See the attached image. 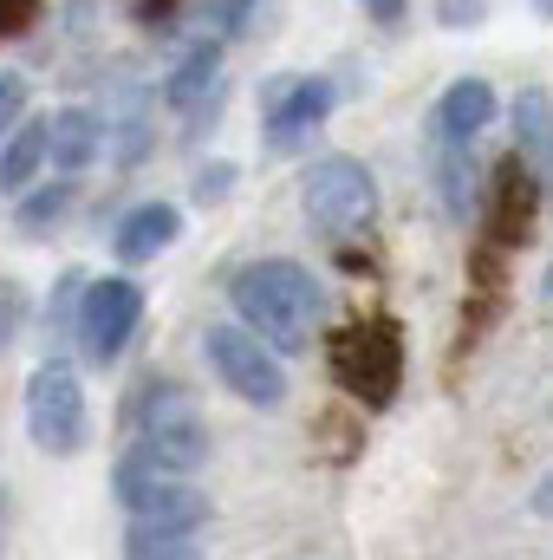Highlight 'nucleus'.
I'll return each mask as SVG.
<instances>
[{"mask_svg": "<svg viewBox=\"0 0 553 560\" xmlns=\"http://www.w3.org/2000/svg\"><path fill=\"white\" fill-rule=\"evenodd\" d=\"M215 79H222V46H215V39H202L196 52H183L176 79H169V105H176V112H196V105L215 92Z\"/></svg>", "mask_w": 553, "mask_h": 560, "instance_id": "obj_12", "label": "nucleus"}, {"mask_svg": "<svg viewBox=\"0 0 553 560\" xmlns=\"http://www.w3.org/2000/svg\"><path fill=\"white\" fill-rule=\"evenodd\" d=\"M156 7H176V0H156Z\"/></svg>", "mask_w": 553, "mask_h": 560, "instance_id": "obj_25", "label": "nucleus"}, {"mask_svg": "<svg viewBox=\"0 0 553 560\" xmlns=\"http://www.w3.org/2000/svg\"><path fill=\"white\" fill-rule=\"evenodd\" d=\"M39 170H46V125H20V131L7 138V150H0V189L20 196Z\"/></svg>", "mask_w": 553, "mask_h": 560, "instance_id": "obj_14", "label": "nucleus"}, {"mask_svg": "<svg viewBox=\"0 0 553 560\" xmlns=\"http://www.w3.org/2000/svg\"><path fill=\"white\" fill-rule=\"evenodd\" d=\"M98 143H105V118H92V112H79V105H66V112L46 118V163H52L59 176H79V170L98 156Z\"/></svg>", "mask_w": 553, "mask_h": 560, "instance_id": "obj_11", "label": "nucleus"}, {"mask_svg": "<svg viewBox=\"0 0 553 560\" xmlns=\"http://www.w3.org/2000/svg\"><path fill=\"white\" fill-rule=\"evenodd\" d=\"M436 138L449 143V150H462L469 138H482L489 125H495V92L482 85V79H456L443 98H436Z\"/></svg>", "mask_w": 553, "mask_h": 560, "instance_id": "obj_9", "label": "nucleus"}, {"mask_svg": "<svg viewBox=\"0 0 553 560\" xmlns=\"http://www.w3.org/2000/svg\"><path fill=\"white\" fill-rule=\"evenodd\" d=\"M143 319V287L125 275H105L85 287V300H79V346H85V359L92 365H111L125 346H131V332H138Z\"/></svg>", "mask_w": 553, "mask_h": 560, "instance_id": "obj_6", "label": "nucleus"}, {"mask_svg": "<svg viewBox=\"0 0 553 560\" xmlns=\"http://www.w3.org/2000/svg\"><path fill=\"white\" fill-rule=\"evenodd\" d=\"M209 365H215V378L235 392V398H248V405H261V411H274L280 398H286V372H280L274 346H261L248 326H209Z\"/></svg>", "mask_w": 553, "mask_h": 560, "instance_id": "obj_4", "label": "nucleus"}, {"mask_svg": "<svg viewBox=\"0 0 553 560\" xmlns=\"http://www.w3.org/2000/svg\"><path fill=\"white\" fill-rule=\"evenodd\" d=\"M20 112H26V79L20 72H0V138H13Z\"/></svg>", "mask_w": 553, "mask_h": 560, "instance_id": "obj_19", "label": "nucleus"}, {"mask_svg": "<svg viewBox=\"0 0 553 560\" xmlns=\"http://www.w3.org/2000/svg\"><path fill=\"white\" fill-rule=\"evenodd\" d=\"M242 7H248V0H215V7H209V20H222V26L235 33V26H242Z\"/></svg>", "mask_w": 553, "mask_h": 560, "instance_id": "obj_21", "label": "nucleus"}, {"mask_svg": "<svg viewBox=\"0 0 553 560\" xmlns=\"http://www.w3.org/2000/svg\"><path fill=\"white\" fill-rule=\"evenodd\" d=\"M326 112H332V85L326 79H293L274 105H268V143L274 150H299V143L326 125Z\"/></svg>", "mask_w": 553, "mask_h": 560, "instance_id": "obj_8", "label": "nucleus"}, {"mask_svg": "<svg viewBox=\"0 0 553 560\" xmlns=\"http://www.w3.org/2000/svg\"><path fill=\"white\" fill-rule=\"evenodd\" d=\"M365 7H372L378 20H398V13H404V0H365Z\"/></svg>", "mask_w": 553, "mask_h": 560, "instance_id": "obj_22", "label": "nucleus"}, {"mask_svg": "<svg viewBox=\"0 0 553 560\" xmlns=\"http://www.w3.org/2000/svg\"><path fill=\"white\" fill-rule=\"evenodd\" d=\"M183 235V215L169 209V202H143L131 209L125 222H118V235H111V255L125 261V268H143V261H156L169 242Z\"/></svg>", "mask_w": 553, "mask_h": 560, "instance_id": "obj_10", "label": "nucleus"}, {"mask_svg": "<svg viewBox=\"0 0 553 560\" xmlns=\"http://www.w3.org/2000/svg\"><path fill=\"white\" fill-rule=\"evenodd\" d=\"M66 196H72V183H52V189L26 196V202H20V229H26V235H39V229H46V222L66 209Z\"/></svg>", "mask_w": 553, "mask_h": 560, "instance_id": "obj_18", "label": "nucleus"}, {"mask_svg": "<svg viewBox=\"0 0 553 560\" xmlns=\"http://www.w3.org/2000/svg\"><path fill=\"white\" fill-rule=\"evenodd\" d=\"M33 7H39V0H0V33H20V26L33 20Z\"/></svg>", "mask_w": 553, "mask_h": 560, "instance_id": "obj_20", "label": "nucleus"}, {"mask_svg": "<svg viewBox=\"0 0 553 560\" xmlns=\"http://www.w3.org/2000/svg\"><path fill=\"white\" fill-rule=\"evenodd\" d=\"M26 430L46 456H72L85 443V385L72 365H39L26 385Z\"/></svg>", "mask_w": 553, "mask_h": 560, "instance_id": "obj_5", "label": "nucleus"}, {"mask_svg": "<svg viewBox=\"0 0 553 560\" xmlns=\"http://www.w3.org/2000/svg\"><path fill=\"white\" fill-rule=\"evenodd\" d=\"M332 372L345 392H358L365 405H391V385L404 372V339L391 319H372V326H345L332 332Z\"/></svg>", "mask_w": 553, "mask_h": 560, "instance_id": "obj_3", "label": "nucleus"}, {"mask_svg": "<svg viewBox=\"0 0 553 560\" xmlns=\"http://www.w3.org/2000/svg\"><path fill=\"white\" fill-rule=\"evenodd\" d=\"M548 300H553V268H548Z\"/></svg>", "mask_w": 553, "mask_h": 560, "instance_id": "obj_24", "label": "nucleus"}, {"mask_svg": "<svg viewBox=\"0 0 553 560\" xmlns=\"http://www.w3.org/2000/svg\"><path fill=\"white\" fill-rule=\"evenodd\" d=\"M299 209L319 235H358L378 215V183L358 156H319L299 183Z\"/></svg>", "mask_w": 553, "mask_h": 560, "instance_id": "obj_2", "label": "nucleus"}, {"mask_svg": "<svg viewBox=\"0 0 553 560\" xmlns=\"http://www.w3.org/2000/svg\"><path fill=\"white\" fill-rule=\"evenodd\" d=\"M548 150H553V143H548Z\"/></svg>", "mask_w": 553, "mask_h": 560, "instance_id": "obj_26", "label": "nucleus"}, {"mask_svg": "<svg viewBox=\"0 0 553 560\" xmlns=\"http://www.w3.org/2000/svg\"><path fill=\"white\" fill-rule=\"evenodd\" d=\"M443 202H449V215H469L475 209V163L462 150L443 156Z\"/></svg>", "mask_w": 553, "mask_h": 560, "instance_id": "obj_17", "label": "nucleus"}, {"mask_svg": "<svg viewBox=\"0 0 553 560\" xmlns=\"http://www.w3.org/2000/svg\"><path fill=\"white\" fill-rule=\"evenodd\" d=\"M534 13H541V20H553V0H534Z\"/></svg>", "mask_w": 553, "mask_h": 560, "instance_id": "obj_23", "label": "nucleus"}, {"mask_svg": "<svg viewBox=\"0 0 553 560\" xmlns=\"http://www.w3.org/2000/svg\"><path fill=\"white\" fill-rule=\"evenodd\" d=\"M528 222H534V183H528V163L508 156L502 163V215H495V235L502 242H528Z\"/></svg>", "mask_w": 553, "mask_h": 560, "instance_id": "obj_13", "label": "nucleus"}, {"mask_svg": "<svg viewBox=\"0 0 553 560\" xmlns=\"http://www.w3.org/2000/svg\"><path fill=\"white\" fill-rule=\"evenodd\" d=\"M125 560H202V541H196V528H131V541H125Z\"/></svg>", "mask_w": 553, "mask_h": 560, "instance_id": "obj_15", "label": "nucleus"}, {"mask_svg": "<svg viewBox=\"0 0 553 560\" xmlns=\"http://www.w3.org/2000/svg\"><path fill=\"white\" fill-rule=\"evenodd\" d=\"M515 143H521V156H541L553 143V98L548 92H521L515 98Z\"/></svg>", "mask_w": 553, "mask_h": 560, "instance_id": "obj_16", "label": "nucleus"}, {"mask_svg": "<svg viewBox=\"0 0 553 560\" xmlns=\"http://www.w3.org/2000/svg\"><path fill=\"white\" fill-rule=\"evenodd\" d=\"M118 502L143 528H202L209 522V495L189 489V476H156L138 463H118Z\"/></svg>", "mask_w": 553, "mask_h": 560, "instance_id": "obj_7", "label": "nucleus"}, {"mask_svg": "<svg viewBox=\"0 0 553 560\" xmlns=\"http://www.w3.org/2000/svg\"><path fill=\"white\" fill-rule=\"evenodd\" d=\"M228 300H235L242 326H248L261 346H274V352H306V339H313V326H319V313H326L319 275L299 268V261H280V255L242 268L235 287H228Z\"/></svg>", "mask_w": 553, "mask_h": 560, "instance_id": "obj_1", "label": "nucleus"}]
</instances>
